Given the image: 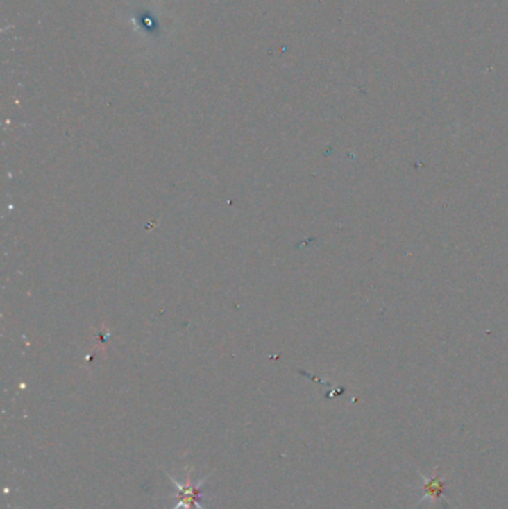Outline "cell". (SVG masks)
Here are the masks:
<instances>
[{"label": "cell", "mask_w": 508, "mask_h": 509, "mask_svg": "<svg viewBox=\"0 0 508 509\" xmlns=\"http://www.w3.org/2000/svg\"><path fill=\"white\" fill-rule=\"evenodd\" d=\"M167 476L171 481H173V484L176 485V490H178L176 493L178 503L173 509H191L194 506H197L198 509H206L201 505V501H203V485H205L209 476H206L205 480H198L197 483H191V480L188 478L185 485L178 483V480H175L171 475L167 474Z\"/></svg>", "instance_id": "obj_1"}]
</instances>
